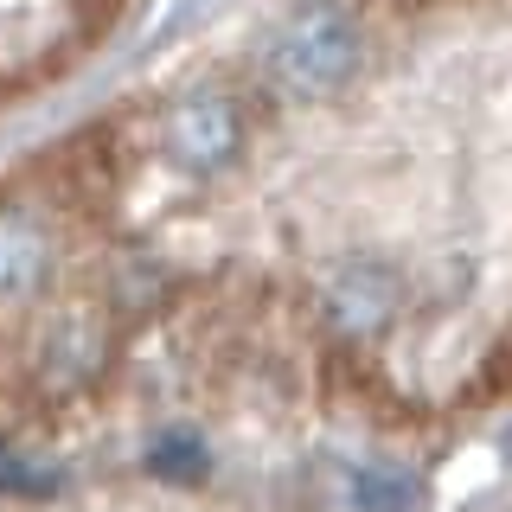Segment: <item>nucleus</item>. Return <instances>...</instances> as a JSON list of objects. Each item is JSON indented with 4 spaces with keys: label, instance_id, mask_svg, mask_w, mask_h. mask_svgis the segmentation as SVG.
I'll list each match as a JSON object with an SVG mask.
<instances>
[{
    "label": "nucleus",
    "instance_id": "f257e3e1",
    "mask_svg": "<svg viewBox=\"0 0 512 512\" xmlns=\"http://www.w3.org/2000/svg\"><path fill=\"white\" fill-rule=\"evenodd\" d=\"M122 397L512 416V0H250L0 160V410Z\"/></svg>",
    "mask_w": 512,
    "mask_h": 512
},
{
    "label": "nucleus",
    "instance_id": "f03ea898",
    "mask_svg": "<svg viewBox=\"0 0 512 512\" xmlns=\"http://www.w3.org/2000/svg\"><path fill=\"white\" fill-rule=\"evenodd\" d=\"M154 0H0V128L52 109L135 39Z\"/></svg>",
    "mask_w": 512,
    "mask_h": 512
},
{
    "label": "nucleus",
    "instance_id": "7ed1b4c3",
    "mask_svg": "<svg viewBox=\"0 0 512 512\" xmlns=\"http://www.w3.org/2000/svg\"><path fill=\"white\" fill-rule=\"evenodd\" d=\"M468 512H512V468H506L500 480H493V487H487V493H480V500H474Z\"/></svg>",
    "mask_w": 512,
    "mask_h": 512
}]
</instances>
